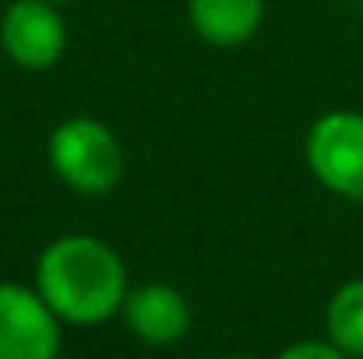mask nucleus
I'll use <instances>...</instances> for the list:
<instances>
[{"label": "nucleus", "instance_id": "f257e3e1", "mask_svg": "<svg viewBox=\"0 0 363 359\" xmlns=\"http://www.w3.org/2000/svg\"><path fill=\"white\" fill-rule=\"evenodd\" d=\"M35 289L67 324H103L127 300L123 257L99 237L67 233L50 239L35 261Z\"/></svg>", "mask_w": 363, "mask_h": 359}, {"label": "nucleus", "instance_id": "f03ea898", "mask_svg": "<svg viewBox=\"0 0 363 359\" xmlns=\"http://www.w3.org/2000/svg\"><path fill=\"white\" fill-rule=\"evenodd\" d=\"M46 162L53 176L82 194V198H106L121 187L127 159L117 130L96 117H67L50 130Z\"/></svg>", "mask_w": 363, "mask_h": 359}, {"label": "nucleus", "instance_id": "7ed1b4c3", "mask_svg": "<svg viewBox=\"0 0 363 359\" xmlns=\"http://www.w3.org/2000/svg\"><path fill=\"white\" fill-rule=\"evenodd\" d=\"M311 176L342 201H363V113L325 110L303 137Z\"/></svg>", "mask_w": 363, "mask_h": 359}, {"label": "nucleus", "instance_id": "20e7f679", "mask_svg": "<svg viewBox=\"0 0 363 359\" xmlns=\"http://www.w3.org/2000/svg\"><path fill=\"white\" fill-rule=\"evenodd\" d=\"M0 50L21 71H50L67 53V21L53 0H11L0 14Z\"/></svg>", "mask_w": 363, "mask_h": 359}, {"label": "nucleus", "instance_id": "39448f33", "mask_svg": "<svg viewBox=\"0 0 363 359\" xmlns=\"http://www.w3.org/2000/svg\"><path fill=\"white\" fill-rule=\"evenodd\" d=\"M60 317L35 285L0 282V359H57Z\"/></svg>", "mask_w": 363, "mask_h": 359}, {"label": "nucleus", "instance_id": "423d86ee", "mask_svg": "<svg viewBox=\"0 0 363 359\" xmlns=\"http://www.w3.org/2000/svg\"><path fill=\"white\" fill-rule=\"evenodd\" d=\"M123 324L145 346H177L191 331V303L166 282H145L127 289L121 307Z\"/></svg>", "mask_w": 363, "mask_h": 359}, {"label": "nucleus", "instance_id": "0eeeda50", "mask_svg": "<svg viewBox=\"0 0 363 359\" xmlns=\"http://www.w3.org/2000/svg\"><path fill=\"white\" fill-rule=\"evenodd\" d=\"M191 32L216 50L247 46L264 25V0H187Z\"/></svg>", "mask_w": 363, "mask_h": 359}, {"label": "nucleus", "instance_id": "6e6552de", "mask_svg": "<svg viewBox=\"0 0 363 359\" xmlns=\"http://www.w3.org/2000/svg\"><path fill=\"white\" fill-rule=\"evenodd\" d=\"M328 342L339 346L350 359H363V278L342 282L325 307Z\"/></svg>", "mask_w": 363, "mask_h": 359}, {"label": "nucleus", "instance_id": "1a4fd4ad", "mask_svg": "<svg viewBox=\"0 0 363 359\" xmlns=\"http://www.w3.org/2000/svg\"><path fill=\"white\" fill-rule=\"evenodd\" d=\"M279 359H350L339 346H332L328 338L325 342H314V338H307V342H293L289 349H282Z\"/></svg>", "mask_w": 363, "mask_h": 359}, {"label": "nucleus", "instance_id": "9d476101", "mask_svg": "<svg viewBox=\"0 0 363 359\" xmlns=\"http://www.w3.org/2000/svg\"><path fill=\"white\" fill-rule=\"evenodd\" d=\"M223 359H254V356H223Z\"/></svg>", "mask_w": 363, "mask_h": 359}, {"label": "nucleus", "instance_id": "9b49d317", "mask_svg": "<svg viewBox=\"0 0 363 359\" xmlns=\"http://www.w3.org/2000/svg\"><path fill=\"white\" fill-rule=\"evenodd\" d=\"M53 4H60V7H64V4H74V0H53Z\"/></svg>", "mask_w": 363, "mask_h": 359}]
</instances>
